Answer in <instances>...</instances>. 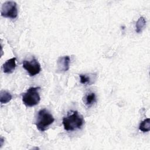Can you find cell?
I'll return each mask as SVG.
<instances>
[{
	"label": "cell",
	"mask_w": 150,
	"mask_h": 150,
	"mask_svg": "<svg viewBox=\"0 0 150 150\" xmlns=\"http://www.w3.org/2000/svg\"><path fill=\"white\" fill-rule=\"evenodd\" d=\"M84 122L83 116L77 111H73L70 114L63 118V125L65 130L73 131L81 128Z\"/></svg>",
	"instance_id": "1"
},
{
	"label": "cell",
	"mask_w": 150,
	"mask_h": 150,
	"mask_svg": "<svg viewBox=\"0 0 150 150\" xmlns=\"http://www.w3.org/2000/svg\"><path fill=\"white\" fill-rule=\"evenodd\" d=\"M54 121L53 115L46 109H41L38 111V117L36 121V125L40 131H46L49 125Z\"/></svg>",
	"instance_id": "2"
},
{
	"label": "cell",
	"mask_w": 150,
	"mask_h": 150,
	"mask_svg": "<svg viewBox=\"0 0 150 150\" xmlns=\"http://www.w3.org/2000/svg\"><path fill=\"white\" fill-rule=\"evenodd\" d=\"M39 89L40 87H32L22 94V101L26 107H33L39 103L40 100L38 92Z\"/></svg>",
	"instance_id": "3"
},
{
	"label": "cell",
	"mask_w": 150,
	"mask_h": 150,
	"mask_svg": "<svg viewBox=\"0 0 150 150\" xmlns=\"http://www.w3.org/2000/svg\"><path fill=\"white\" fill-rule=\"evenodd\" d=\"M1 15L5 18L15 19L18 16L17 4L14 1L4 2L1 8Z\"/></svg>",
	"instance_id": "4"
},
{
	"label": "cell",
	"mask_w": 150,
	"mask_h": 150,
	"mask_svg": "<svg viewBox=\"0 0 150 150\" xmlns=\"http://www.w3.org/2000/svg\"><path fill=\"white\" fill-rule=\"evenodd\" d=\"M22 66L27 71L30 76H34L39 74L41 70L40 63L34 57L30 60H23Z\"/></svg>",
	"instance_id": "5"
},
{
	"label": "cell",
	"mask_w": 150,
	"mask_h": 150,
	"mask_svg": "<svg viewBox=\"0 0 150 150\" xmlns=\"http://www.w3.org/2000/svg\"><path fill=\"white\" fill-rule=\"evenodd\" d=\"M70 59L69 56L59 57L57 59V70L60 72L67 71L70 67Z\"/></svg>",
	"instance_id": "6"
},
{
	"label": "cell",
	"mask_w": 150,
	"mask_h": 150,
	"mask_svg": "<svg viewBox=\"0 0 150 150\" xmlns=\"http://www.w3.org/2000/svg\"><path fill=\"white\" fill-rule=\"evenodd\" d=\"M16 67V57L8 60L2 66L3 71L5 73H12Z\"/></svg>",
	"instance_id": "7"
},
{
	"label": "cell",
	"mask_w": 150,
	"mask_h": 150,
	"mask_svg": "<svg viewBox=\"0 0 150 150\" xmlns=\"http://www.w3.org/2000/svg\"><path fill=\"white\" fill-rule=\"evenodd\" d=\"M96 96L94 93H88L84 97V103L88 106H90L96 103Z\"/></svg>",
	"instance_id": "8"
},
{
	"label": "cell",
	"mask_w": 150,
	"mask_h": 150,
	"mask_svg": "<svg viewBox=\"0 0 150 150\" xmlns=\"http://www.w3.org/2000/svg\"><path fill=\"white\" fill-rule=\"evenodd\" d=\"M12 95L8 91L5 90L1 91L0 93V102L2 104H6L12 100Z\"/></svg>",
	"instance_id": "9"
},
{
	"label": "cell",
	"mask_w": 150,
	"mask_h": 150,
	"mask_svg": "<svg viewBox=\"0 0 150 150\" xmlns=\"http://www.w3.org/2000/svg\"><path fill=\"white\" fill-rule=\"evenodd\" d=\"M139 129L143 132H148L150 130V119L146 118L142 121L139 125Z\"/></svg>",
	"instance_id": "10"
},
{
	"label": "cell",
	"mask_w": 150,
	"mask_h": 150,
	"mask_svg": "<svg viewBox=\"0 0 150 150\" xmlns=\"http://www.w3.org/2000/svg\"><path fill=\"white\" fill-rule=\"evenodd\" d=\"M145 25H146L145 19L142 16L140 17L138 19L136 23V32L138 33H141L143 29L145 28Z\"/></svg>",
	"instance_id": "11"
},
{
	"label": "cell",
	"mask_w": 150,
	"mask_h": 150,
	"mask_svg": "<svg viewBox=\"0 0 150 150\" xmlns=\"http://www.w3.org/2000/svg\"><path fill=\"white\" fill-rule=\"evenodd\" d=\"M80 83L83 84H89L90 85L92 84L91 82V78L90 76H87V74H80Z\"/></svg>",
	"instance_id": "12"
},
{
	"label": "cell",
	"mask_w": 150,
	"mask_h": 150,
	"mask_svg": "<svg viewBox=\"0 0 150 150\" xmlns=\"http://www.w3.org/2000/svg\"><path fill=\"white\" fill-rule=\"evenodd\" d=\"M4 143V138L2 137H1L0 138V147H1Z\"/></svg>",
	"instance_id": "13"
}]
</instances>
